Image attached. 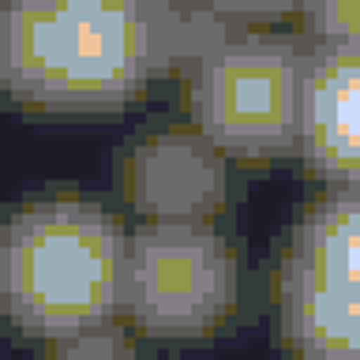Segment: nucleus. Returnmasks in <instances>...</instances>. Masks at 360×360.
<instances>
[{
    "label": "nucleus",
    "instance_id": "1",
    "mask_svg": "<svg viewBox=\"0 0 360 360\" xmlns=\"http://www.w3.org/2000/svg\"><path fill=\"white\" fill-rule=\"evenodd\" d=\"M128 233L101 202L45 195L0 221V311L30 338L109 326L124 308Z\"/></svg>",
    "mask_w": 360,
    "mask_h": 360
},
{
    "label": "nucleus",
    "instance_id": "2",
    "mask_svg": "<svg viewBox=\"0 0 360 360\" xmlns=\"http://www.w3.org/2000/svg\"><path fill=\"white\" fill-rule=\"evenodd\" d=\"M158 72L150 15L64 0H4L0 83L45 112H109L143 94Z\"/></svg>",
    "mask_w": 360,
    "mask_h": 360
},
{
    "label": "nucleus",
    "instance_id": "3",
    "mask_svg": "<svg viewBox=\"0 0 360 360\" xmlns=\"http://www.w3.org/2000/svg\"><path fill=\"white\" fill-rule=\"evenodd\" d=\"M308 45L285 34H225L191 72V124L233 158L297 150Z\"/></svg>",
    "mask_w": 360,
    "mask_h": 360
},
{
    "label": "nucleus",
    "instance_id": "4",
    "mask_svg": "<svg viewBox=\"0 0 360 360\" xmlns=\"http://www.w3.org/2000/svg\"><path fill=\"white\" fill-rule=\"evenodd\" d=\"M240 270L207 221H146L128 236L124 308L154 338H199L236 304Z\"/></svg>",
    "mask_w": 360,
    "mask_h": 360
},
{
    "label": "nucleus",
    "instance_id": "5",
    "mask_svg": "<svg viewBox=\"0 0 360 360\" xmlns=\"http://www.w3.org/2000/svg\"><path fill=\"white\" fill-rule=\"evenodd\" d=\"M128 202L150 221H207L229 195L225 154L191 128H158L124 154Z\"/></svg>",
    "mask_w": 360,
    "mask_h": 360
},
{
    "label": "nucleus",
    "instance_id": "6",
    "mask_svg": "<svg viewBox=\"0 0 360 360\" xmlns=\"http://www.w3.org/2000/svg\"><path fill=\"white\" fill-rule=\"evenodd\" d=\"M297 150L330 188H360V49L353 45H308Z\"/></svg>",
    "mask_w": 360,
    "mask_h": 360
},
{
    "label": "nucleus",
    "instance_id": "7",
    "mask_svg": "<svg viewBox=\"0 0 360 360\" xmlns=\"http://www.w3.org/2000/svg\"><path fill=\"white\" fill-rule=\"evenodd\" d=\"M281 330L300 360H360V289L281 263Z\"/></svg>",
    "mask_w": 360,
    "mask_h": 360
},
{
    "label": "nucleus",
    "instance_id": "8",
    "mask_svg": "<svg viewBox=\"0 0 360 360\" xmlns=\"http://www.w3.org/2000/svg\"><path fill=\"white\" fill-rule=\"evenodd\" d=\"M289 266L360 289V188H330L292 229Z\"/></svg>",
    "mask_w": 360,
    "mask_h": 360
},
{
    "label": "nucleus",
    "instance_id": "9",
    "mask_svg": "<svg viewBox=\"0 0 360 360\" xmlns=\"http://www.w3.org/2000/svg\"><path fill=\"white\" fill-rule=\"evenodd\" d=\"M311 45H353L360 49V0H300Z\"/></svg>",
    "mask_w": 360,
    "mask_h": 360
},
{
    "label": "nucleus",
    "instance_id": "10",
    "mask_svg": "<svg viewBox=\"0 0 360 360\" xmlns=\"http://www.w3.org/2000/svg\"><path fill=\"white\" fill-rule=\"evenodd\" d=\"M202 8H210L214 15H233V19H266L281 15V11L297 8L300 0H199Z\"/></svg>",
    "mask_w": 360,
    "mask_h": 360
},
{
    "label": "nucleus",
    "instance_id": "11",
    "mask_svg": "<svg viewBox=\"0 0 360 360\" xmlns=\"http://www.w3.org/2000/svg\"><path fill=\"white\" fill-rule=\"evenodd\" d=\"M64 4H83V8H101V11H128V15H146L154 0H64Z\"/></svg>",
    "mask_w": 360,
    "mask_h": 360
},
{
    "label": "nucleus",
    "instance_id": "12",
    "mask_svg": "<svg viewBox=\"0 0 360 360\" xmlns=\"http://www.w3.org/2000/svg\"><path fill=\"white\" fill-rule=\"evenodd\" d=\"M0 19H4V0H0Z\"/></svg>",
    "mask_w": 360,
    "mask_h": 360
}]
</instances>
